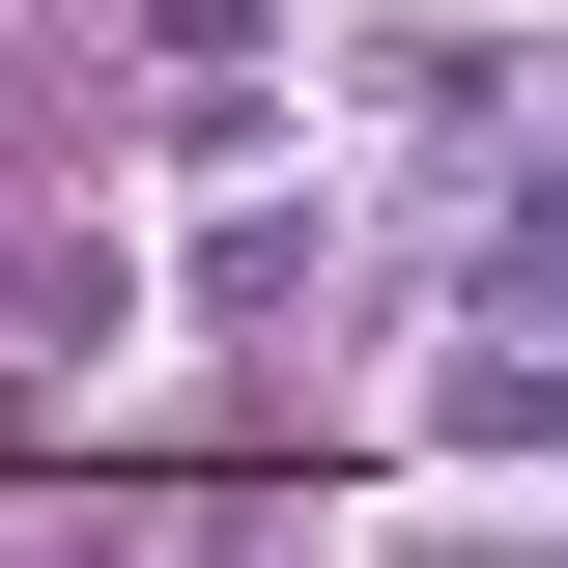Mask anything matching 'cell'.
Returning <instances> with one entry per match:
<instances>
[{
    "mask_svg": "<svg viewBox=\"0 0 568 568\" xmlns=\"http://www.w3.org/2000/svg\"><path fill=\"white\" fill-rule=\"evenodd\" d=\"M256 29H284V0H171V58H256Z\"/></svg>",
    "mask_w": 568,
    "mask_h": 568,
    "instance_id": "1",
    "label": "cell"
}]
</instances>
